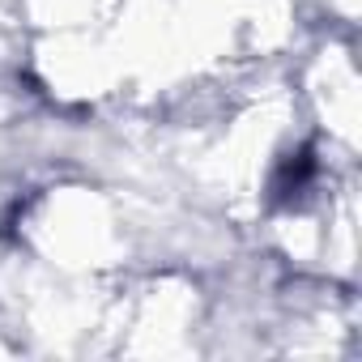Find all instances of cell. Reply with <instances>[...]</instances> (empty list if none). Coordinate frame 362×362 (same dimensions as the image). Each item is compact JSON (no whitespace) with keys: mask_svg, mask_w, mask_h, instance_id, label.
Masks as SVG:
<instances>
[{"mask_svg":"<svg viewBox=\"0 0 362 362\" xmlns=\"http://www.w3.org/2000/svg\"><path fill=\"white\" fill-rule=\"evenodd\" d=\"M311 179H315V149L311 145H303L298 153H290V158H281V166H277V175H273V205H294L307 188H311Z\"/></svg>","mask_w":362,"mask_h":362,"instance_id":"cell-1","label":"cell"}]
</instances>
